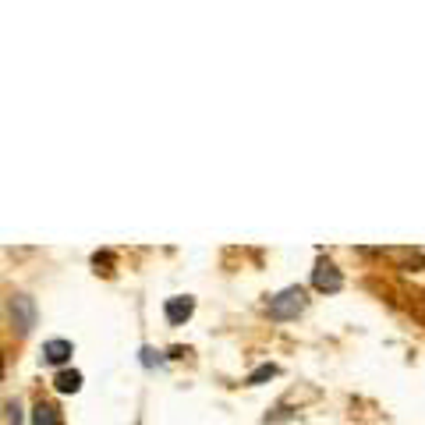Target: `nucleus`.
<instances>
[{
	"label": "nucleus",
	"mask_w": 425,
	"mask_h": 425,
	"mask_svg": "<svg viewBox=\"0 0 425 425\" xmlns=\"http://www.w3.org/2000/svg\"><path fill=\"white\" fill-rule=\"evenodd\" d=\"M301 308H305V291L301 287H287L277 298H270V305H266V312H270L273 319H294Z\"/></svg>",
	"instance_id": "f257e3e1"
},
{
	"label": "nucleus",
	"mask_w": 425,
	"mask_h": 425,
	"mask_svg": "<svg viewBox=\"0 0 425 425\" xmlns=\"http://www.w3.org/2000/svg\"><path fill=\"white\" fill-rule=\"evenodd\" d=\"M312 287H315V291H326V294H333V291L344 287V277H340V270H337L330 259H319V262H315V270H312Z\"/></svg>",
	"instance_id": "f03ea898"
},
{
	"label": "nucleus",
	"mask_w": 425,
	"mask_h": 425,
	"mask_svg": "<svg viewBox=\"0 0 425 425\" xmlns=\"http://www.w3.org/2000/svg\"><path fill=\"white\" fill-rule=\"evenodd\" d=\"M167 323L171 326H185L188 319H192V312H195V298H188V294H178V298H167Z\"/></svg>",
	"instance_id": "7ed1b4c3"
},
{
	"label": "nucleus",
	"mask_w": 425,
	"mask_h": 425,
	"mask_svg": "<svg viewBox=\"0 0 425 425\" xmlns=\"http://www.w3.org/2000/svg\"><path fill=\"white\" fill-rule=\"evenodd\" d=\"M11 315H15V326H18V333H29V330H32V323H36V312H32V298L18 294V298L11 301Z\"/></svg>",
	"instance_id": "20e7f679"
},
{
	"label": "nucleus",
	"mask_w": 425,
	"mask_h": 425,
	"mask_svg": "<svg viewBox=\"0 0 425 425\" xmlns=\"http://www.w3.org/2000/svg\"><path fill=\"white\" fill-rule=\"evenodd\" d=\"M71 354H75L71 340H46V344H43V358H46L50 365H64Z\"/></svg>",
	"instance_id": "39448f33"
},
{
	"label": "nucleus",
	"mask_w": 425,
	"mask_h": 425,
	"mask_svg": "<svg viewBox=\"0 0 425 425\" xmlns=\"http://www.w3.org/2000/svg\"><path fill=\"white\" fill-rule=\"evenodd\" d=\"M32 425H61V411L53 408V404H36L32 408Z\"/></svg>",
	"instance_id": "423d86ee"
},
{
	"label": "nucleus",
	"mask_w": 425,
	"mask_h": 425,
	"mask_svg": "<svg viewBox=\"0 0 425 425\" xmlns=\"http://www.w3.org/2000/svg\"><path fill=\"white\" fill-rule=\"evenodd\" d=\"M53 387H57L61 394H75V390L82 387V372H75V368L57 372V380H53Z\"/></svg>",
	"instance_id": "0eeeda50"
},
{
	"label": "nucleus",
	"mask_w": 425,
	"mask_h": 425,
	"mask_svg": "<svg viewBox=\"0 0 425 425\" xmlns=\"http://www.w3.org/2000/svg\"><path fill=\"white\" fill-rule=\"evenodd\" d=\"M277 376V365H259L252 376H248V387H259V383H266V380H273Z\"/></svg>",
	"instance_id": "6e6552de"
},
{
	"label": "nucleus",
	"mask_w": 425,
	"mask_h": 425,
	"mask_svg": "<svg viewBox=\"0 0 425 425\" xmlns=\"http://www.w3.org/2000/svg\"><path fill=\"white\" fill-rule=\"evenodd\" d=\"M8 422H11V425H22V411H18V404H15V401L8 404Z\"/></svg>",
	"instance_id": "1a4fd4ad"
},
{
	"label": "nucleus",
	"mask_w": 425,
	"mask_h": 425,
	"mask_svg": "<svg viewBox=\"0 0 425 425\" xmlns=\"http://www.w3.org/2000/svg\"><path fill=\"white\" fill-rule=\"evenodd\" d=\"M142 361H145V365H156V361H159V354H156L152 347H142Z\"/></svg>",
	"instance_id": "9d476101"
}]
</instances>
